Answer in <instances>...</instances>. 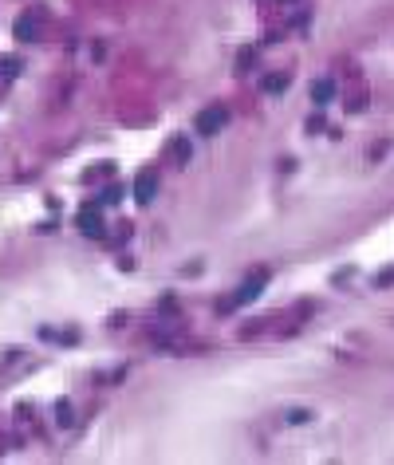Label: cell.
I'll return each instance as SVG.
<instances>
[{
    "instance_id": "cell-1",
    "label": "cell",
    "mask_w": 394,
    "mask_h": 465,
    "mask_svg": "<svg viewBox=\"0 0 394 465\" xmlns=\"http://www.w3.org/2000/svg\"><path fill=\"white\" fill-rule=\"evenodd\" d=\"M225 123H229V111H225V107H209V111L197 114V123H193V127H197V134H217Z\"/></svg>"
},
{
    "instance_id": "cell-2",
    "label": "cell",
    "mask_w": 394,
    "mask_h": 465,
    "mask_svg": "<svg viewBox=\"0 0 394 465\" xmlns=\"http://www.w3.org/2000/svg\"><path fill=\"white\" fill-rule=\"evenodd\" d=\"M154 193H158V174H154V170H146V174L134 177V197H138L142 205H150Z\"/></svg>"
},
{
    "instance_id": "cell-3",
    "label": "cell",
    "mask_w": 394,
    "mask_h": 465,
    "mask_svg": "<svg viewBox=\"0 0 394 465\" xmlns=\"http://www.w3.org/2000/svg\"><path fill=\"white\" fill-rule=\"evenodd\" d=\"M79 229L87 233V237H103V217H99V209L87 205L83 213H79Z\"/></svg>"
},
{
    "instance_id": "cell-4",
    "label": "cell",
    "mask_w": 394,
    "mask_h": 465,
    "mask_svg": "<svg viewBox=\"0 0 394 465\" xmlns=\"http://www.w3.org/2000/svg\"><path fill=\"white\" fill-rule=\"evenodd\" d=\"M260 288H264V273H260V276H252L249 284L236 292V300H233V304H249L252 296H260Z\"/></svg>"
},
{
    "instance_id": "cell-5",
    "label": "cell",
    "mask_w": 394,
    "mask_h": 465,
    "mask_svg": "<svg viewBox=\"0 0 394 465\" xmlns=\"http://www.w3.org/2000/svg\"><path fill=\"white\" fill-rule=\"evenodd\" d=\"M331 95H335V83H331V79H319V83H312V99H315V103H328Z\"/></svg>"
},
{
    "instance_id": "cell-6",
    "label": "cell",
    "mask_w": 394,
    "mask_h": 465,
    "mask_svg": "<svg viewBox=\"0 0 394 465\" xmlns=\"http://www.w3.org/2000/svg\"><path fill=\"white\" fill-rule=\"evenodd\" d=\"M16 36H20V40H36V20L20 16V20H16Z\"/></svg>"
}]
</instances>
